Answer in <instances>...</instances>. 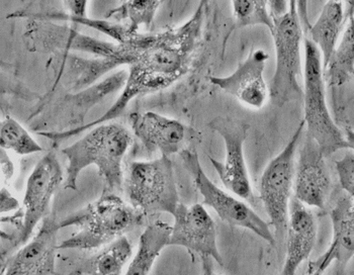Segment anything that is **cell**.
Here are the masks:
<instances>
[{"instance_id":"8992f818","label":"cell","mask_w":354,"mask_h":275,"mask_svg":"<svg viewBox=\"0 0 354 275\" xmlns=\"http://www.w3.org/2000/svg\"><path fill=\"white\" fill-rule=\"evenodd\" d=\"M124 189L131 206L144 217L161 213L174 216L180 204L174 164L167 156L131 163Z\"/></svg>"},{"instance_id":"1f68e13d","label":"cell","mask_w":354,"mask_h":275,"mask_svg":"<svg viewBox=\"0 0 354 275\" xmlns=\"http://www.w3.org/2000/svg\"><path fill=\"white\" fill-rule=\"evenodd\" d=\"M71 275H74V274H71Z\"/></svg>"},{"instance_id":"cb8c5ba5","label":"cell","mask_w":354,"mask_h":275,"mask_svg":"<svg viewBox=\"0 0 354 275\" xmlns=\"http://www.w3.org/2000/svg\"><path fill=\"white\" fill-rule=\"evenodd\" d=\"M234 28H241L251 26H264L272 32L273 21L268 8V1L264 0H235L232 1Z\"/></svg>"},{"instance_id":"f1b7e54d","label":"cell","mask_w":354,"mask_h":275,"mask_svg":"<svg viewBox=\"0 0 354 275\" xmlns=\"http://www.w3.org/2000/svg\"><path fill=\"white\" fill-rule=\"evenodd\" d=\"M345 139H346L347 145H348L347 149L354 152V131L351 130V129L345 130Z\"/></svg>"},{"instance_id":"ac0fdd59","label":"cell","mask_w":354,"mask_h":275,"mask_svg":"<svg viewBox=\"0 0 354 275\" xmlns=\"http://www.w3.org/2000/svg\"><path fill=\"white\" fill-rule=\"evenodd\" d=\"M345 21L344 2L341 1L326 2L314 25H310L307 17L301 19L303 30H305L310 40L320 50L324 70L344 30Z\"/></svg>"},{"instance_id":"ffe728a7","label":"cell","mask_w":354,"mask_h":275,"mask_svg":"<svg viewBox=\"0 0 354 275\" xmlns=\"http://www.w3.org/2000/svg\"><path fill=\"white\" fill-rule=\"evenodd\" d=\"M172 226L163 220L148 225L140 236L137 252L124 275H149L164 248L169 246Z\"/></svg>"},{"instance_id":"484cf974","label":"cell","mask_w":354,"mask_h":275,"mask_svg":"<svg viewBox=\"0 0 354 275\" xmlns=\"http://www.w3.org/2000/svg\"><path fill=\"white\" fill-rule=\"evenodd\" d=\"M21 207L19 206V200L10 193L6 187H1L0 193V209L1 213H10V211H19Z\"/></svg>"},{"instance_id":"30bf717a","label":"cell","mask_w":354,"mask_h":275,"mask_svg":"<svg viewBox=\"0 0 354 275\" xmlns=\"http://www.w3.org/2000/svg\"><path fill=\"white\" fill-rule=\"evenodd\" d=\"M209 128L224 141L226 156L223 162L209 157L224 187L241 200L254 202V194L247 169L244 144L248 137L249 124L231 117H218L209 122Z\"/></svg>"},{"instance_id":"3957f363","label":"cell","mask_w":354,"mask_h":275,"mask_svg":"<svg viewBox=\"0 0 354 275\" xmlns=\"http://www.w3.org/2000/svg\"><path fill=\"white\" fill-rule=\"evenodd\" d=\"M144 216L117 193L102 191L100 198L59 222L76 232L59 244L60 250H97L139 226Z\"/></svg>"},{"instance_id":"2e32d148","label":"cell","mask_w":354,"mask_h":275,"mask_svg":"<svg viewBox=\"0 0 354 275\" xmlns=\"http://www.w3.org/2000/svg\"><path fill=\"white\" fill-rule=\"evenodd\" d=\"M317 224L313 213L292 196L288 211L285 263L281 275H296L299 267L313 252Z\"/></svg>"},{"instance_id":"9a60e30c","label":"cell","mask_w":354,"mask_h":275,"mask_svg":"<svg viewBox=\"0 0 354 275\" xmlns=\"http://www.w3.org/2000/svg\"><path fill=\"white\" fill-rule=\"evenodd\" d=\"M129 123L146 151H158L167 157L183 151L187 129L177 120L147 111L131 113Z\"/></svg>"},{"instance_id":"ba28073f","label":"cell","mask_w":354,"mask_h":275,"mask_svg":"<svg viewBox=\"0 0 354 275\" xmlns=\"http://www.w3.org/2000/svg\"><path fill=\"white\" fill-rule=\"evenodd\" d=\"M305 122H301L285 148L268 163L259 182V198L270 225L274 228L277 241L285 238L288 224V211L294 191L296 154Z\"/></svg>"},{"instance_id":"8fae6325","label":"cell","mask_w":354,"mask_h":275,"mask_svg":"<svg viewBox=\"0 0 354 275\" xmlns=\"http://www.w3.org/2000/svg\"><path fill=\"white\" fill-rule=\"evenodd\" d=\"M174 218L169 246L187 249L202 258L214 259L223 265L215 222L203 205L179 204Z\"/></svg>"},{"instance_id":"4fadbf2b","label":"cell","mask_w":354,"mask_h":275,"mask_svg":"<svg viewBox=\"0 0 354 275\" xmlns=\"http://www.w3.org/2000/svg\"><path fill=\"white\" fill-rule=\"evenodd\" d=\"M325 155L318 144L306 135L296 162L294 198L307 207L325 209L330 191L331 176Z\"/></svg>"},{"instance_id":"83f0119b","label":"cell","mask_w":354,"mask_h":275,"mask_svg":"<svg viewBox=\"0 0 354 275\" xmlns=\"http://www.w3.org/2000/svg\"><path fill=\"white\" fill-rule=\"evenodd\" d=\"M203 275H220L214 272L211 258H203Z\"/></svg>"},{"instance_id":"7402d4cb","label":"cell","mask_w":354,"mask_h":275,"mask_svg":"<svg viewBox=\"0 0 354 275\" xmlns=\"http://www.w3.org/2000/svg\"><path fill=\"white\" fill-rule=\"evenodd\" d=\"M162 1H126L106 12V19L126 21L129 32L137 34L141 27L149 30Z\"/></svg>"},{"instance_id":"603a6c76","label":"cell","mask_w":354,"mask_h":275,"mask_svg":"<svg viewBox=\"0 0 354 275\" xmlns=\"http://www.w3.org/2000/svg\"><path fill=\"white\" fill-rule=\"evenodd\" d=\"M1 149L12 150L17 155L36 154L43 148L14 117L6 115L0 124Z\"/></svg>"},{"instance_id":"4dcf8cb0","label":"cell","mask_w":354,"mask_h":275,"mask_svg":"<svg viewBox=\"0 0 354 275\" xmlns=\"http://www.w3.org/2000/svg\"><path fill=\"white\" fill-rule=\"evenodd\" d=\"M324 274V272H321V270H316V272H314L313 274H311L310 275H323Z\"/></svg>"},{"instance_id":"d6986e66","label":"cell","mask_w":354,"mask_h":275,"mask_svg":"<svg viewBox=\"0 0 354 275\" xmlns=\"http://www.w3.org/2000/svg\"><path fill=\"white\" fill-rule=\"evenodd\" d=\"M344 30L324 70L328 84L334 87L345 84L354 76V1L344 2Z\"/></svg>"},{"instance_id":"9c48e42d","label":"cell","mask_w":354,"mask_h":275,"mask_svg":"<svg viewBox=\"0 0 354 275\" xmlns=\"http://www.w3.org/2000/svg\"><path fill=\"white\" fill-rule=\"evenodd\" d=\"M179 154L196 189L202 194L205 206L213 209L220 219L230 226L246 229L268 243H275V237L270 230V224L247 206L245 202L223 191L207 178L196 150L187 148Z\"/></svg>"},{"instance_id":"7c38bea8","label":"cell","mask_w":354,"mask_h":275,"mask_svg":"<svg viewBox=\"0 0 354 275\" xmlns=\"http://www.w3.org/2000/svg\"><path fill=\"white\" fill-rule=\"evenodd\" d=\"M59 222L46 217L36 235L1 264V275H55Z\"/></svg>"},{"instance_id":"e0dca14e","label":"cell","mask_w":354,"mask_h":275,"mask_svg":"<svg viewBox=\"0 0 354 275\" xmlns=\"http://www.w3.org/2000/svg\"><path fill=\"white\" fill-rule=\"evenodd\" d=\"M332 222V241L326 252L311 262L309 274L316 270L325 272L335 262L346 266L354 256V202L348 196H340L330 211Z\"/></svg>"},{"instance_id":"277c9868","label":"cell","mask_w":354,"mask_h":275,"mask_svg":"<svg viewBox=\"0 0 354 275\" xmlns=\"http://www.w3.org/2000/svg\"><path fill=\"white\" fill-rule=\"evenodd\" d=\"M273 44L277 66L270 86V98L274 106H283L300 99L304 95L300 78L301 72V41L303 28L297 1H290L288 12L272 15Z\"/></svg>"},{"instance_id":"4316f807","label":"cell","mask_w":354,"mask_h":275,"mask_svg":"<svg viewBox=\"0 0 354 275\" xmlns=\"http://www.w3.org/2000/svg\"><path fill=\"white\" fill-rule=\"evenodd\" d=\"M0 166H1V176L4 180H10L15 174V165L10 160L8 151L1 149L0 152Z\"/></svg>"},{"instance_id":"6da1fadb","label":"cell","mask_w":354,"mask_h":275,"mask_svg":"<svg viewBox=\"0 0 354 275\" xmlns=\"http://www.w3.org/2000/svg\"><path fill=\"white\" fill-rule=\"evenodd\" d=\"M207 4L205 1L200 2L191 19L183 25L150 32L145 47L129 66L123 93L104 115L71 130L41 131L37 134L54 143H61L118 119L135 98L162 91L183 78L191 69L194 54L200 47Z\"/></svg>"},{"instance_id":"52a82bcc","label":"cell","mask_w":354,"mask_h":275,"mask_svg":"<svg viewBox=\"0 0 354 275\" xmlns=\"http://www.w3.org/2000/svg\"><path fill=\"white\" fill-rule=\"evenodd\" d=\"M63 180V170L56 153L48 152L28 176L21 209V225L17 232L6 236V246H1V264L12 256L15 249L30 241L37 225L47 217L52 198Z\"/></svg>"},{"instance_id":"f546056e","label":"cell","mask_w":354,"mask_h":275,"mask_svg":"<svg viewBox=\"0 0 354 275\" xmlns=\"http://www.w3.org/2000/svg\"><path fill=\"white\" fill-rule=\"evenodd\" d=\"M334 275H346V266L336 264L335 270H334Z\"/></svg>"},{"instance_id":"d4e9b609","label":"cell","mask_w":354,"mask_h":275,"mask_svg":"<svg viewBox=\"0 0 354 275\" xmlns=\"http://www.w3.org/2000/svg\"><path fill=\"white\" fill-rule=\"evenodd\" d=\"M335 167L341 187L354 202V152H347L336 161Z\"/></svg>"},{"instance_id":"7a4b0ae2","label":"cell","mask_w":354,"mask_h":275,"mask_svg":"<svg viewBox=\"0 0 354 275\" xmlns=\"http://www.w3.org/2000/svg\"><path fill=\"white\" fill-rule=\"evenodd\" d=\"M132 143V135L123 124L106 123L87 131L75 143L64 148L68 161L64 187L77 191L78 178L85 168L95 165L104 181L102 191L120 194L123 191L124 157Z\"/></svg>"},{"instance_id":"5bb4252c","label":"cell","mask_w":354,"mask_h":275,"mask_svg":"<svg viewBox=\"0 0 354 275\" xmlns=\"http://www.w3.org/2000/svg\"><path fill=\"white\" fill-rule=\"evenodd\" d=\"M268 59L270 55L266 50H251L233 73L218 77L213 76L209 82L248 108L261 110L270 97V88L264 80V69Z\"/></svg>"},{"instance_id":"44dd1931","label":"cell","mask_w":354,"mask_h":275,"mask_svg":"<svg viewBox=\"0 0 354 275\" xmlns=\"http://www.w3.org/2000/svg\"><path fill=\"white\" fill-rule=\"evenodd\" d=\"M133 249L126 236L104 246L93 256L76 265V275H124V267L132 257Z\"/></svg>"},{"instance_id":"5b68a950","label":"cell","mask_w":354,"mask_h":275,"mask_svg":"<svg viewBox=\"0 0 354 275\" xmlns=\"http://www.w3.org/2000/svg\"><path fill=\"white\" fill-rule=\"evenodd\" d=\"M304 122L307 136L312 138L325 157L347 149L346 139L334 123L326 102L322 55L316 45L306 37L304 40Z\"/></svg>"}]
</instances>
